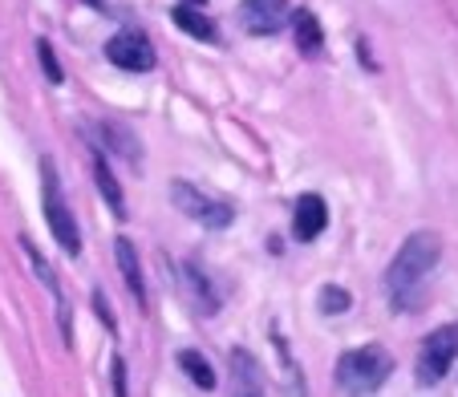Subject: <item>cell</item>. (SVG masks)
Returning a JSON list of instances; mask_svg holds the SVG:
<instances>
[{
	"instance_id": "6da1fadb",
	"label": "cell",
	"mask_w": 458,
	"mask_h": 397,
	"mask_svg": "<svg viewBox=\"0 0 458 397\" xmlns=\"http://www.w3.org/2000/svg\"><path fill=\"white\" fill-rule=\"evenodd\" d=\"M438 259H442L438 232H414L402 243L386 272V292H389V300H394V308H410V304L418 300V288H422V280L434 272Z\"/></svg>"
},
{
	"instance_id": "7a4b0ae2",
	"label": "cell",
	"mask_w": 458,
	"mask_h": 397,
	"mask_svg": "<svg viewBox=\"0 0 458 397\" xmlns=\"http://www.w3.org/2000/svg\"><path fill=\"white\" fill-rule=\"evenodd\" d=\"M394 373V357L381 345H361L349 349L337 361V389L345 397H369L386 385V377Z\"/></svg>"
},
{
	"instance_id": "3957f363",
	"label": "cell",
	"mask_w": 458,
	"mask_h": 397,
	"mask_svg": "<svg viewBox=\"0 0 458 397\" xmlns=\"http://www.w3.org/2000/svg\"><path fill=\"white\" fill-rule=\"evenodd\" d=\"M171 198H174V207H179L182 215H191L195 224L211 227V232H219V227H232V219H235L232 203L208 195L203 187H195V182H187V179H174L171 182Z\"/></svg>"
},
{
	"instance_id": "277c9868",
	"label": "cell",
	"mask_w": 458,
	"mask_h": 397,
	"mask_svg": "<svg viewBox=\"0 0 458 397\" xmlns=\"http://www.w3.org/2000/svg\"><path fill=\"white\" fill-rule=\"evenodd\" d=\"M454 361H458V325L434 328L422 341V353H418V385H438Z\"/></svg>"
},
{
	"instance_id": "5b68a950",
	"label": "cell",
	"mask_w": 458,
	"mask_h": 397,
	"mask_svg": "<svg viewBox=\"0 0 458 397\" xmlns=\"http://www.w3.org/2000/svg\"><path fill=\"white\" fill-rule=\"evenodd\" d=\"M45 219H49L53 240L70 251V256H78L81 251V232H78V224H73L70 207L61 203V187H57V174H53L49 158H45Z\"/></svg>"
},
{
	"instance_id": "8992f818",
	"label": "cell",
	"mask_w": 458,
	"mask_h": 397,
	"mask_svg": "<svg viewBox=\"0 0 458 397\" xmlns=\"http://www.w3.org/2000/svg\"><path fill=\"white\" fill-rule=\"evenodd\" d=\"M106 57L118 65V70H130V73H150L155 70V45L147 41V33H139V29H122V33L110 37V45H106Z\"/></svg>"
},
{
	"instance_id": "52a82bcc",
	"label": "cell",
	"mask_w": 458,
	"mask_h": 397,
	"mask_svg": "<svg viewBox=\"0 0 458 397\" xmlns=\"http://www.w3.org/2000/svg\"><path fill=\"white\" fill-rule=\"evenodd\" d=\"M329 224V207H325V198L320 195H301L296 198V211H293V235L296 240H317Z\"/></svg>"
},
{
	"instance_id": "ba28073f",
	"label": "cell",
	"mask_w": 458,
	"mask_h": 397,
	"mask_svg": "<svg viewBox=\"0 0 458 397\" xmlns=\"http://www.w3.org/2000/svg\"><path fill=\"white\" fill-rule=\"evenodd\" d=\"M288 21V0H243V25L251 33H276Z\"/></svg>"
},
{
	"instance_id": "9c48e42d",
	"label": "cell",
	"mask_w": 458,
	"mask_h": 397,
	"mask_svg": "<svg viewBox=\"0 0 458 397\" xmlns=\"http://www.w3.org/2000/svg\"><path fill=\"white\" fill-rule=\"evenodd\" d=\"M114 259H118V272H122V280H126L130 296H134L139 304H147V284H142V264H139L134 243H130V240H114Z\"/></svg>"
},
{
	"instance_id": "30bf717a",
	"label": "cell",
	"mask_w": 458,
	"mask_h": 397,
	"mask_svg": "<svg viewBox=\"0 0 458 397\" xmlns=\"http://www.w3.org/2000/svg\"><path fill=\"white\" fill-rule=\"evenodd\" d=\"M94 179H98V190H102V198L110 203V211L118 219H126V198H122V187H118V179H114V171H110V163H106L102 155L94 158Z\"/></svg>"
},
{
	"instance_id": "8fae6325",
	"label": "cell",
	"mask_w": 458,
	"mask_h": 397,
	"mask_svg": "<svg viewBox=\"0 0 458 397\" xmlns=\"http://www.w3.org/2000/svg\"><path fill=\"white\" fill-rule=\"evenodd\" d=\"M179 369L199 389H216V369H211V361L203 353H195V349H182L179 353Z\"/></svg>"
},
{
	"instance_id": "7c38bea8",
	"label": "cell",
	"mask_w": 458,
	"mask_h": 397,
	"mask_svg": "<svg viewBox=\"0 0 458 397\" xmlns=\"http://www.w3.org/2000/svg\"><path fill=\"white\" fill-rule=\"evenodd\" d=\"M293 33H296V45H301L304 53H312V57H317V53H320V21L312 17V13H296Z\"/></svg>"
},
{
	"instance_id": "4fadbf2b",
	"label": "cell",
	"mask_w": 458,
	"mask_h": 397,
	"mask_svg": "<svg viewBox=\"0 0 458 397\" xmlns=\"http://www.w3.org/2000/svg\"><path fill=\"white\" fill-rule=\"evenodd\" d=\"M174 25L182 29V33H191V37H203V41H211V37H216V25H211L208 17H203V13H195V9H174Z\"/></svg>"
},
{
	"instance_id": "5bb4252c",
	"label": "cell",
	"mask_w": 458,
	"mask_h": 397,
	"mask_svg": "<svg viewBox=\"0 0 458 397\" xmlns=\"http://www.w3.org/2000/svg\"><path fill=\"white\" fill-rule=\"evenodd\" d=\"M102 139H110V142H114V147H118V150H122V155H126V158H130V163H134V158H139V142L130 139L126 130H118V126H102Z\"/></svg>"
},
{
	"instance_id": "9a60e30c",
	"label": "cell",
	"mask_w": 458,
	"mask_h": 397,
	"mask_svg": "<svg viewBox=\"0 0 458 397\" xmlns=\"http://www.w3.org/2000/svg\"><path fill=\"white\" fill-rule=\"evenodd\" d=\"M320 308L329 312V317L349 312V292H345V288H325V292H320Z\"/></svg>"
},
{
	"instance_id": "2e32d148",
	"label": "cell",
	"mask_w": 458,
	"mask_h": 397,
	"mask_svg": "<svg viewBox=\"0 0 458 397\" xmlns=\"http://www.w3.org/2000/svg\"><path fill=\"white\" fill-rule=\"evenodd\" d=\"M37 53H41V65H45V73H49V81H61V70H57V61H53L49 41H41V45H37Z\"/></svg>"
},
{
	"instance_id": "e0dca14e",
	"label": "cell",
	"mask_w": 458,
	"mask_h": 397,
	"mask_svg": "<svg viewBox=\"0 0 458 397\" xmlns=\"http://www.w3.org/2000/svg\"><path fill=\"white\" fill-rule=\"evenodd\" d=\"M110 373H114V393L126 397V365L114 361V365H110Z\"/></svg>"
},
{
	"instance_id": "ac0fdd59",
	"label": "cell",
	"mask_w": 458,
	"mask_h": 397,
	"mask_svg": "<svg viewBox=\"0 0 458 397\" xmlns=\"http://www.w3.org/2000/svg\"><path fill=\"white\" fill-rule=\"evenodd\" d=\"M94 308H98V317L106 320V328H114V317H110V300H106L102 292H94Z\"/></svg>"
},
{
	"instance_id": "d6986e66",
	"label": "cell",
	"mask_w": 458,
	"mask_h": 397,
	"mask_svg": "<svg viewBox=\"0 0 458 397\" xmlns=\"http://www.w3.org/2000/svg\"><path fill=\"white\" fill-rule=\"evenodd\" d=\"M240 397H264L259 389H240Z\"/></svg>"
},
{
	"instance_id": "ffe728a7",
	"label": "cell",
	"mask_w": 458,
	"mask_h": 397,
	"mask_svg": "<svg viewBox=\"0 0 458 397\" xmlns=\"http://www.w3.org/2000/svg\"><path fill=\"white\" fill-rule=\"evenodd\" d=\"M89 9H106V0H86Z\"/></svg>"
}]
</instances>
